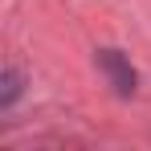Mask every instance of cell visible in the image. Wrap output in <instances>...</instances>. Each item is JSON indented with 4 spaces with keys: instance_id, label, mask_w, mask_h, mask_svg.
<instances>
[{
    "instance_id": "1",
    "label": "cell",
    "mask_w": 151,
    "mask_h": 151,
    "mask_svg": "<svg viewBox=\"0 0 151 151\" xmlns=\"http://www.w3.org/2000/svg\"><path fill=\"white\" fill-rule=\"evenodd\" d=\"M98 65L106 70V78L114 82V90H119V94H131V90H135V70H131L114 49H102V53H98Z\"/></svg>"
},
{
    "instance_id": "2",
    "label": "cell",
    "mask_w": 151,
    "mask_h": 151,
    "mask_svg": "<svg viewBox=\"0 0 151 151\" xmlns=\"http://www.w3.org/2000/svg\"><path fill=\"white\" fill-rule=\"evenodd\" d=\"M17 90H21V78L12 74V70H8V74H4V90H0V102H4V106H8V102L17 98Z\"/></svg>"
}]
</instances>
